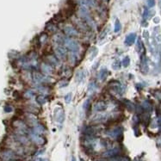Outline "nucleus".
<instances>
[{
    "label": "nucleus",
    "mask_w": 161,
    "mask_h": 161,
    "mask_svg": "<svg viewBox=\"0 0 161 161\" xmlns=\"http://www.w3.org/2000/svg\"><path fill=\"white\" fill-rule=\"evenodd\" d=\"M0 158L2 161H17V154L11 149H5L0 152Z\"/></svg>",
    "instance_id": "obj_1"
},
{
    "label": "nucleus",
    "mask_w": 161,
    "mask_h": 161,
    "mask_svg": "<svg viewBox=\"0 0 161 161\" xmlns=\"http://www.w3.org/2000/svg\"><path fill=\"white\" fill-rule=\"evenodd\" d=\"M66 48L69 49L71 52H78L79 50V43L74 40V39H71V38H67V37H65L64 38V44Z\"/></svg>",
    "instance_id": "obj_2"
},
{
    "label": "nucleus",
    "mask_w": 161,
    "mask_h": 161,
    "mask_svg": "<svg viewBox=\"0 0 161 161\" xmlns=\"http://www.w3.org/2000/svg\"><path fill=\"white\" fill-rule=\"evenodd\" d=\"M123 128L122 127H116L106 132V134L108 137H110L112 140H119L122 136Z\"/></svg>",
    "instance_id": "obj_3"
},
{
    "label": "nucleus",
    "mask_w": 161,
    "mask_h": 161,
    "mask_svg": "<svg viewBox=\"0 0 161 161\" xmlns=\"http://www.w3.org/2000/svg\"><path fill=\"white\" fill-rule=\"evenodd\" d=\"M53 49H55V53L57 56L58 59L61 60H65L67 56V48L61 45H55L53 47Z\"/></svg>",
    "instance_id": "obj_4"
},
{
    "label": "nucleus",
    "mask_w": 161,
    "mask_h": 161,
    "mask_svg": "<svg viewBox=\"0 0 161 161\" xmlns=\"http://www.w3.org/2000/svg\"><path fill=\"white\" fill-rule=\"evenodd\" d=\"M120 152H121V149L119 147H114V148L109 149V150L105 151L104 152H102V156L106 158H111L117 157L120 154Z\"/></svg>",
    "instance_id": "obj_5"
},
{
    "label": "nucleus",
    "mask_w": 161,
    "mask_h": 161,
    "mask_svg": "<svg viewBox=\"0 0 161 161\" xmlns=\"http://www.w3.org/2000/svg\"><path fill=\"white\" fill-rule=\"evenodd\" d=\"M29 136L30 140H31L32 142H34L35 144L38 145V146L44 145L45 142H46L45 139H44L41 135L37 134H35V133H34V132L29 133Z\"/></svg>",
    "instance_id": "obj_6"
},
{
    "label": "nucleus",
    "mask_w": 161,
    "mask_h": 161,
    "mask_svg": "<svg viewBox=\"0 0 161 161\" xmlns=\"http://www.w3.org/2000/svg\"><path fill=\"white\" fill-rule=\"evenodd\" d=\"M49 79H50L47 76L42 75L41 73H33V80L37 84L46 83V82H49Z\"/></svg>",
    "instance_id": "obj_7"
},
{
    "label": "nucleus",
    "mask_w": 161,
    "mask_h": 161,
    "mask_svg": "<svg viewBox=\"0 0 161 161\" xmlns=\"http://www.w3.org/2000/svg\"><path fill=\"white\" fill-rule=\"evenodd\" d=\"M107 109V105L102 101H98L93 105V111L95 112H102Z\"/></svg>",
    "instance_id": "obj_8"
},
{
    "label": "nucleus",
    "mask_w": 161,
    "mask_h": 161,
    "mask_svg": "<svg viewBox=\"0 0 161 161\" xmlns=\"http://www.w3.org/2000/svg\"><path fill=\"white\" fill-rule=\"evenodd\" d=\"M64 32L67 35L72 36V37H76V36L79 35L78 30L75 28H73V26H70V25H67L64 28Z\"/></svg>",
    "instance_id": "obj_9"
},
{
    "label": "nucleus",
    "mask_w": 161,
    "mask_h": 161,
    "mask_svg": "<svg viewBox=\"0 0 161 161\" xmlns=\"http://www.w3.org/2000/svg\"><path fill=\"white\" fill-rule=\"evenodd\" d=\"M135 40H136V34L135 33H130L126 36L124 43L127 46H131L134 43Z\"/></svg>",
    "instance_id": "obj_10"
},
{
    "label": "nucleus",
    "mask_w": 161,
    "mask_h": 161,
    "mask_svg": "<svg viewBox=\"0 0 161 161\" xmlns=\"http://www.w3.org/2000/svg\"><path fill=\"white\" fill-rule=\"evenodd\" d=\"M100 131L99 128L96 127V126H91V127H89L85 129V134L88 135V136H93L95 134H96L98 132Z\"/></svg>",
    "instance_id": "obj_11"
},
{
    "label": "nucleus",
    "mask_w": 161,
    "mask_h": 161,
    "mask_svg": "<svg viewBox=\"0 0 161 161\" xmlns=\"http://www.w3.org/2000/svg\"><path fill=\"white\" fill-rule=\"evenodd\" d=\"M140 69H141V72L143 73H147L148 71H149V67H148V65H147V61H146V57L145 55H143L141 57V64H140Z\"/></svg>",
    "instance_id": "obj_12"
},
{
    "label": "nucleus",
    "mask_w": 161,
    "mask_h": 161,
    "mask_svg": "<svg viewBox=\"0 0 161 161\" xmlns=\"http://www.w3.org/2000/svg\"><path fill=\"white\" fill-rule=\"evenodd\" d=\"M64 36L61 34H56L53 35V43H55V45H61L63 46L64 44Z\"/></svg>",
    "instance_id": "obj_13"
},
{
    "label": "nucleus",
    "mask_w": 161,
    "mask_h": 161,
    "mask_svg": "<svg viewBox=\"0 0 161 161\" xmlns=\"http://www.w3.org/2000/svg\"><path fill=\"white\" fill-rule=\"evenodd\" d=\"M109 119V116L106 114H98L94 118L93 121L96 122H104Z\"/></svg>",
    "instance_id": "obj_14"
},
{
    "label": "nucleus",
    "mask_w": 161,
    "mask_h": 161,
    "mask_svg": "<svg viewBox=\"0 0 161 161\" xmlns=\"http://www.w3.org/2000/svg\"><path fill=\"white\" fill-rule=\"evenodd\" d=\"M41 69L42 73H45L46 76L51 74L52 72H53V68H52V67H51L50 65L46 64V63H42V64L41 65Z\"/></svg>",
    "instance_id": "obj_15"
},
{
    "label": "nucleus",
    "mask_w": 161,
    "mask_h": 161,
    "mask_svg": "<svg viewBox=\"0 0 161 161\" xmlns=\"http://www.w3.org/2000/svg\"><path fill=\"white\" fill-rule=\"evenodd\" d=\"M33 132L35 133V134H37L41 135V134H43L46 133V128H45V127H44L43 125H41V124H37V125H35V126H34V128H33Z\"/></svg>",
    "instance_id": "obj_16"
},
{
    "label": "nucleus",
    "mask_w": 161,
    "mask_h": 161,
    "mask_svg": "<svg viewBox=\"0 0 161 161\" xmlns=\"http://www.w3.org/2000/svg\"><path fill=\"white\" fill-rule=\"evenodd\" d=\"M68 60L69 62L73 65H74L77 61H78V56H77V53L76 52H70L68 53Z\"/></svg>",
    "instance_id": "obj_17"
},
{
    "label": "nucleus",
    "mask_w": 161,
    "mask_h": 161,
    "mask_svg": "<svg viewBox=\"0 0 161 161\" xmlns=\"http://www.w3.org/2000/svg\"><path fill=\"white\" fill-rule=\"evenodd\" d=\"M27 121L32 125V126H35L38 124V119L36 116H35L33 114H29L27 116Z\"/></svg>",
    "instance_id": "obj_18"
},
{
    "label": "nucleus",
    "mask_w": 161,
    "mask_h": 161,
    "mask_svg": "<svg viewBox=\"0 0 161 161\" xmlns=\"http://www.w3.org/2000/svg\"><path fill=\"white\" fill-rule=\"evenodd\" d=\"M55 118L59 123H62L65 120V114L62 110H60L58 113L55 112Z\"/></svg>",
    "instance_id": "obj_19"
},
{
    "label": "nucleus",
    "mask_w": 161,
    "mask_h": 161,
    "mask_svg": "<svg viewBox=\"0 0 161 161\" xmlns=\"http://www.w3.org/2000/svg\"><path fill=\"white\" fill-rule=\"evenodd\" d=\"M108 74H109V72L106 68H102L98 73V79L102 81H103L107 77H108Z\"/></svg>",
    "instance_id": "obj_20"
},
{
    "label": "nucleus",
    "mask_w": 161,
    "mask_h": 161,
    "mask_svg": "<svg viewBox=\"0 0 161 161\" xmlns=\"http://www.w3.org/2000/svg\"><path fill=\"white\" fill-rule=\"evenodd\" d=\"M85 77V73H84V70H79L76 73V76H75V79L77 82H81L83 81V79H84Z\"/></svg>",
    "instance_id": "obj_21"
},
{
    "label": "nucleus",
    "mask_w": 161,
    "mask_h": 161,
    "mask_svg": "<svg viewBox=\"0 0 161 161\" xmlns=\"http://www.w3.org/2000/svg\"><path fill=\"white\" fill-rule=\"evenodd\" d=\"M47 59L48 62H49L52 66H58V65H59V61H58V59H57L55 56H53V55H48V56H47Z\"/></svg>",
    "instance_id": "obj_22"
},
{
    "label": "nucleus",
    "mask_w": 161,
    "mask_h": 161,
    "mask_svg": "<svg viewBox=\"0 0 161 161\" xmlns=\"http://www.w3.org/2000/svg\"><path fill=\"white\" fill-rule=\"evenodd\" d=\"M136 51L139 53H141L144 51V46L142 43V41L140 40V38H138L137 40V43H136Z\"/></svg>",
    "instance_id": "obj_23"
},
{
    "label": "nucleus",
    "mask_w": 161,
    "mask_h": 161,
    "mask_svg": "<svg viewBox=\"0 0 161 161\" xmlns=\"http://www.w3.org/2000/svg\"><path fill=\"white\" fill-rule=\"evenodd\" d=\"M36 101H37V102L40 103V104H44V103L47 102V98L46 96H44V95H39V96L36 97Z\"/></svg>",
    "instance_id": "obj_24"
},
{
    "label": "nucleus",
    "mask_w": 161,
    "mask_h": 161,
    "mask_svg": "<svg viewBox=\"0 0 161 161\" xmlns=\"http://www.w3.org/2000/svg\"><path fill=\"white\" fill-rule=\"evenodd\" d=\"M109 29H110V28H105L102 32H101V34L99 35V36H98V39L100 40V41H102V40H103L105 37H106V35H107V34L109 33Z\"/></svg>",
    "instance_id": "obj_25"
},
{
    "label": "nucleus",
    "mask_w": 161,
    "mask_h": 161,
    "mask_svg": "<svg viewBox=\"0 0 161 161\" xmlns=\"http://www.w3.org/2000/svg\"><path fill=\"white\" fill-rule=\"evenodd\" d=\"M121 29H122V24H121L120 21H119L118 19H116V22H115V27H114V31H115V33L119 32V31L121 30Z\"/></svg>",
    "instance_id": "obj_26"
},
{
    "label": "nucleus",
    "mask_w": 161,
    "mask_h": 161,
    "mask_svg": "<svg viewBox=\"0 0 161 161\" xmlns=\"http://www.w3.org/2000/svg\"><path fill=\"white\" fill-rule=\"evenodd\" d=\"M125 105H126V107H127V109L128 110H134V109H135V107H134V104L133 103V102H129V101H128V100H125Z\"/></svg>",
    "instance_id": "obj_27"
},
{
    "label": "nucleus",
    "mask_w": 161,
    "mask_h": 161,
    "mask_svg": "<svg viewBox=\"0 0 161 161\" xmlns=\"http://www.w3.org/2000/svg\"><path fill=\"white\" fill-rule=\"evenodd\" d=\"M129 64H130V58H129L128 56H126V57L122 60V65L124 67H128L129 66Z\"/></svg>",
    "instance_id": "obj_28"
},
{
    "label": "nucleus",
    "mask_w": 161,
    "mask_h": 161,
    "mask_svg": "<svg viewBox=\"0 0 161 161\" xmlns=\"http://www.w3.org/2000/svg\"><path fill=\"white\" fill-rule=\"evenodd\" d=\"M67 84H68V80H67V79H62V80H61V81L58 83V86H59V88L66 87Z\"/></svg>",
    "instance_id": "obj_29"
},
{
    "label": "nucleus",
    "mask_w": 161,
    "mask_h": 161,
    "mask_svg": "<svg viewBox=\"0 0 161 161\" xmlns=\"http://www.w3.org/2000/svg\"><path fill=\"white\" fill-rule=\"evenodd\" d=\"M36 90H37L40 93H43V94H46V93L48 91V90H47L46 87L41 86V85H38V86L36 87Z\"/></svg>",
    "instance_id": "obj_30"
},
{
    "label": "nucleus",
    "mask_w": 161,
    "mask_h": 161,
    "mask_svg": "<svg viewBox=\"0 0 161 161\" xmlns=\"http://www.w3.org/2000/svg\"><path fill=\"white\" fill-rule=\"evenodd\" d=\"M121 66H122V63L118 61H116L113 64H112V68L114 70H119L121 68Z\"/></svg>",
    "instance_id": "obj_31"
},
{
    "label": "nucleus",
    "mask_w": 161,
    "mask_h": 161,
    "mask_svg": "<svg viewBox=\"0 0 161 161\" xmlns=\"http://www.w3.org/2000/svg\"><path fill=\"white\" fill-rule=\"evenodd\" d=\"M47 29L49 32H56L57 31V28L55 27V25H53V24H47Z\"/></svg>",
    "instance_id": "obj_32"
},
{
    "label": "nucleus",
    "mask_w": 161,
    "mask_h": 161,
    "mask_svg": "<svg viewBox=\"0 0 161 161\" xmlns=\"http://www.w3.org/2000/svg\"><path fill=\"white\" fill-rule=\"evenodd\" d=\"M96 89V84L94 82H90L88 85V91L89 92H93L94 90Z\"/></svg>",
    "instance_id": "obj_33"
},
{
    "label": "nucleus",
    "mask_w": 161,
    "mask_h": 161,
    "mask_svg": "<svg viewBox=\"0 0 161 161\" xmlns=\"http://www.w3.org/2000/svg\"><path fill=\"white\" fill-rule=\"evenodd\" d=\"M24 96H25L26 98H32V97L34 96V93H33V91H32L31 90H28L25 91Z\"/></svg>",
    "instance_id": "obj_34"
},
{
    "label": "nucleus",
    "mask_w": 161,
    "mask_h": 161,
    "mask_svg": "<svg viewBox=\"0 0 161 161\" xmlns=\"http://www.w3.org/2000/svg\"><path fill=\"white\" fill-rule=\"evenodd\" d=\"M71 101H72V93H67L65 96V102L67 103H70Z\"/></svg>",
    "instance_id": "obj_35"
},
{
    "label": "nucleus",
    "mask_w": 161,
    "mask_h": 161,
    "mask_svg": "<svg viewBox=\"0 0 161 161\" xmlns=\"http://www.w3.org/2000/svg\"><path fill=\"white\" fill-rule=\"evenodd\" d=\"M149 12H150V11H148L146 8L144 9V12H143V19L144 20L149 18Z\"/></svg>",
    "instance_id": "obj_36"
},
{
    "label": "nucleus",
    "mask_w": 161,
    "mask_h": 161,
    "mask_svg": "<svg viewBox=\"0 0 161 161\" xmlns=\"http://www.w3.org/2000/svg\"><path fill=\"white\" fill-rule=\"evenodd\" d=\"M142 36H143V38L148 42V39H149V36H150V35H149V32L147 31V30H144L143 31V34H142Z\"/></svg>",
    "instance_id": "obj_37"
},
{
    "label": "nucleus",
    "mask_w": 161,
    "mask_h": 161,
    "mask_svg": "<svg viewBox=\"0 0 161 161\" xmlns=\"http://www.w3.org/2000/svg\"><path fill=\"white\" fill-rule=\"evenodd\" d=\"M47 35L46 34H42L40 37V42L44 43L45 41H47Z\"/></svg>",
    "instance_id": "obj_38"
},
{
    "label": "nucleus",
    "mask_w": 161,
    "mask_h": 161,
    "mask_svg": "<svg viewBox=\"0 0 161 161\" xmlns=\"http://www.w3.org/2000/svg\"><path fill=\"white\" fill-rule=\"evenodd\" d=\"M147 5L149 8H152L155 5V0H147Z\"/></svg>",
    "instance_id": "obj_39"
},
{
    "label": "nucleus",
    "mask_w": 161,
    "mask_h": 161,
    "mask_svg": "<svg viewBox=\"0 0 161 161\" xmlns=\"http://www.w3.org/2000/svg\"><path fill=\"white\" fill-rule=\"evenodd\" d=\"M5 112H7V113H10V112H11L12 110H13V109H12V107L11 106H10V105H6L5 107Z\"/></svg>",
    "instance_id": "obj_40"
},
{
    "label": "nucleus",
    "mask_w": 161,
    "mask_h": 161,
    "mask_svg": "<svg viewBox=\"0 0 161 161\" xmlns=\"http://www.w3.org/2000/svg\"><path fill=\"white\" fill-rule=\"evenodd\" d=\"M143 107H144L145 109H146V110H149V109L151 108V105H150L149 102H147L146 101V102H143Z\"/></svg>",
    "instance_id": "obj_41"
},
{
    "label": "nucleus",
    "mask_w": 161,
    "mask_h": 161,
    "mask_svg": "<svg viewBox=\"0 0 161 161\" xmlns=\"http://www.w3.org/2000/svg\"><path fill=\"white\" fill-rule=\"evenodd\" d=\"M159 22H160V18H159L158 17H155L153 18V23H154L158 24V23H159Z\"/></svg>",
    "instance_id": "obj_42"
},
{
    "label": "nucleus",
    "mask_w": 161,
    "mask_h": 161,
    "mask_svg": "<svg viewBox=\"0 0 161 161\" xmlns=\"http://www.w3.org/2000/svg\"><path fill=\"white\" fill-rule=\"evenodd\" d=\"M89 103H90V100H89V99L84 102V105H83L84 110H86V105H87V107H88V106H89Z\"/></svg>",
    "instance_id": "obj_43"
},
{
    "label": "nucleus",
    "mask_w": 161,
    "mask_h": 161,
    "mask_svg": "<svg viewBox=\"0 0 161 161\" xmlns=\"http://www.w3.org/2000/svg\"><path fill=\"white\" fill-rule=\"evenodd\" d=\"M154 31H155L156 33H159V32H160V28H159L158 26L155 27V28H154Z\"/></svg>",
    "instance_id": "obj_44"
},
{
    "label": "nucleus",
    "mask_w": 161,
    "mask_h": 161,
    "mask_svg": "<svg viewBox=\"0 0 161 161\" xmlns=\"http://www.w3.org/2000/svg\"><path fill=\"white\" fill-rule=\"evenodd\" d=\"M156 39H157V41H158L161 42V35H160V34H159V35H157V37H156Z\"/></svg>",
    "instance_id": "obj_45"
},
{
    "label": "nucleus",
    "mask_w": 161,
    "mask_h": 161,
    "mask_svg": "<svg viewBox=\"0 0 161 161\" xmlns=\"http://www.w3.org/2000/svg\"><path fill=\"white\" fill-rule=\"evenodd\" d=\"M158 6H159V8L161 9V0H159V2H158Z\"/></svg>",
    "instance_id": "obj_46"
},
{
    "label": "nucleus",
    "mask_w": 161,
    "mask_h": 161,
    "mask_svg": "<svg viewBox=\"0 0 161 161\" xmlns=\"http://www.w3.org/2000/svg\"><path fill=\"white\" fill-rule=\"evenodd\" d=\"M73 161H75V158H74V157L73 158Z\"/></svg>",
    "instance_id": "obj_47"
}]
</instances>
